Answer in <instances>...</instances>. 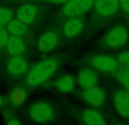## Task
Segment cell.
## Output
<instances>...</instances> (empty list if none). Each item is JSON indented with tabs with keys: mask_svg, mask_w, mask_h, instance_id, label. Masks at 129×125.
I'll use <instances>...</instances> for the list:
<instances>
[{
	"mask_svg": "<svg viewBox=\"0 0 129 125\" xmlns=\"http://www.w3.org/2000/svg\"><path fill=\"white\" fill-rule=\"evenodd\" d=\"M14 19V15L10 10L5 8H0V25L8 26V24Z\"/></svg>",
	"mask_w": 129,
	"mask_h": 125,
	"instance_id": "19",
	"label": "cell"
},
{
	"mask_svg": "<svg viewBox=\"0 0 129 125\" xmlns=\"http://www.w3.org/2000/svg\"><path fill=\"white\" fill-rule=\"evenodd\" d=\"M129 31L126 25H116L107 32L104 43L109 48H121L128 42Z\"/></svg>",
	"mask_w": 129,
	"mask_h": 125,
	"instance_id": "2",
	"label": "cell"
},
{
	"mask_svg": "<svg viewBox=\"0 0 129 125\" xmlns=\"http://www.w3.org/2000/svg\"><path fill=\"white\" fill-rule=\"evenodd\" d=\"M8 34H9L8 31L5 29V26L0 25V48L7 46V42H8V39H9Z\"/></svg>",
	"mask_w": 129,
	"mask_h": 125,
	"instance_id": "21",
	"label": "cell"
},
{
	"mask_svg": "<svg viewBox=\"0 0 129 125\" xmlns=\"http://www.w3.org/2000/svg\"><path fill=\"white\" fill-rule=\"evenodd\" d=\"M58 34L57 32H48V33H44L43 35L40 36L38 41V49L40 50L41 52H49L51 50L54 49V47L58 43Z\"/></svg>",
	"mask_w": 129,
	"mask_h": 125,
	"instance_id": "11",
	"label": "cell"
},
{
	"mask_svg": "<svg viewBox=\"0 0 129 125\" xmlns=\"http://www.w3.org/2000/svg\"><path fill=\"white\" fill-rule=\"evenodd\" d=\"M91 64L94 69H96L100 73H112L117 71L119 67V61L114 57L108 56V55H99L92 58Z\"/></svg>",
	"mask_w": 129,
	"mask_h": 125,
	"instance_id": "5",
	"label": "cell"
},
{
	"mask_svg": "<svg viewBox=\"0 0 129 125\" xmlns=\"http://www.w3.org/2000/svg\"><path fill=\"white\" fill-rule=\"evenodd\" d=\"M83 122L85 125H107L103 115L92 108L83 112Z\"/></svg>",
	"mask_w": 129,
	"mask_h": 125,
	"instance_id": "14",
	"label": "cell"
},
{
	"mask_svg": "<svg viewBox=\"0 0 129 125\" xmlns=\"http://www.w3.org/2000/svg\"><path fill=\"white\" fill-rule=\"evenodd\" d=\"M86 20L84 17H74L69 18L66 23H64L62 27V33L67 38H75L78 34L82 33V31L84 30Z\"/></svg>",
	"mask_w": 129,
	"mask_h": 125,
	"instance_id": "9",
	"label": "cell"
},
{
	"mask_svg": "<svg viewBox=\"0 0 129 125\" xmlns=\"http://www.w3.org/2000/svg\"><path fill=\"white\" fill-rule=\"evenodd\" d=\"M4 98H2V97L1 96H0V107H1V106H2V103H4Z\"/></svg>",
	"mask_w": 129,
	"mask_h": 125,
	"instance_id": "25",
	"label": "cell"
},
{
	"mask_svg": "<svg viewBox=\"0 0 129 125\" xmlns=\"http://www.w3.org/2000/svg\"><path fill=\"white\" fill-rule=\"evenodd\" d=\"M48 1L50 2H54V4H67L68 1H70V0H48Z\"/></svg>",
	"mask_w": 129,
	"mask_h": 125,
	"instance_id": "23",
	"label": "cell"
},
{
	"mask_svg": "<svg viewBox=\"0 0 129 125\" xmlns=\"http://www.w3.org/2000/svg\"><path fill=\"white\" fill-rule=\"evenodd\" d=\"M118 81L127 91H129V67H123L118 74Z\"/></svg>",
	"mask_w": 129,
	"mask_h": 125,
	"instance_id": "20",
	"label": "cell"
},
{
	"mask_svg": "<svg viewBox=\"0 0 129 125\" xmlns=\"http://www.w3.org/2000/svg\"><path fill=\"white\" fill-rule=\"evenodd\" d=\"M7 69H8L9 74L14 76L22 75L26 72L27 69V61L24 57L22 56H14L9 59L8 64H7Z\"/></svg>",
	"mask_w": 129,
	"mask_h": 125,
	"instance_id": "12",
	"label": "cell"
},
{
	"mask_svg": "<svg viewBox=\"0 0 129 125\" xmlns=\"http://www.w3.org/2000/svg\"><path fill=\"white\" fill-rule=\"evenodd\" d=\"M98 80L99 77L96 72L91 71V69H84V71H82L78 74V84L84 90L96 87Z\"/></svg>",
	"mask_w": 129,
	"mask_h": 125,
	"instance_id": "13",
	"label": "cell"
},
{
	"mask_svg": "<svg viewBox=\"0 0 129 125\" xmlns=\"http://www.w3.org/2000/svg\"><path fill=\"white\" fill-rule=\"evenodd\" d=\"M7 125H22L20 122H18L17 119H10V121L7 123Z\"/></svg>",
	"mask_w": 129,
	"mask_h": 125,
	"instance_id": "24",
	"label": "cell"
},
{
	"mask_svg": "<svg viewBox=\"0 0 129 125\" xmlns=\"http://www.w3.org/2000/svg\"><path fill=\"white\" fill-rule=\"evenodd\" d=\"M95 0H70L61 9V14L66 17H80L94 7Z\"/></svg>",
	"mask_w": 129,
	"mask_h": 125,
	"instance_id": "3",
	"label": "cell"
},
{
	"mask_svg": "<svg viewBox=\"0 0 129 125\" xmlns=\"http://www.w3.org/2000/svg\"><path fill=\"white\" fill-rule=\"evenodd\" d=\"M113 105L117 114L122 118H129V91L120 90L113 97Z\"/></svg>",
	"mask_w": 129,
	"mask_h": 125,
	"instance_id": "7",
	"label": "cell"
},
{
	"mask_svg": "<svg viewBox=\"0 0 129 125\" xmlns=\"http://www.w3.org/2000/svg\"><path fill=\"white\" fill-rule=\"evenodd\" d=\"M8 33H10L13 36H18V38H22V36H25L28 32L27 30V25L24 24L23 22H20L17 18H14L10 23L8 24Z\"/></svg>",
	"mask_w": 129,
	"mask_h": 125,
	"instance_id": "16",
	"label": "cell"
},
{
	"mask_svg": "<svg viewBox=\"0 0 129 125\" xmlns=\"http://www.w3.org/2000/svg\"><path fill=\"white\" fill-rule=\"evenodd\" d=\"M116 125H125V124H121V123H117Z\"/></svg>",
	"mask_w": 129,
	"mask_h": 125,
	"instance_id": "26",
	"label": "cell"
},
{
	"mask_svg": "<svg viewBox=\"0 0 129 125\" xmlns=\"http://www.w3.org/2000/svg\"><path fill=\"white\" fill-rule=\"evenodd\" d=\"M94 13L100 19H110L119 14V0H95Z\"/></svg>",
	"mask_w": 129,
	"mask_h": 125,
	"instance_id": "4",
	"label": "cell"
},
{
	"mask_svg": "<svg viewBox=\"0 0 129 125\" xmlns=\"http://www.w3.org/2000/svg\"><path fill=\"white\" fill-rule=\"evenodd\" d=\"M57 64L53 59H45L36 64L27 74V84L29 87H36L42 84L47 80H49L57 71Z\"/></svg>",
	"mask_w": 129,
	"mask_h": 125,
	"instance_id": "1",
	"label": "cell"
},
{
	"mask_svg": "<svg viewBox=\"0 0 129 125\" xmlns=\"http://www.w3.org/2000/svg\"><path fill=\"white\" fill-rule=\"evenodd\" d=\"M119 14L129 27V0H119Z\"/></svg>",
	"mask_w": 129,
	"mask_h": 125,
	"instance_id": "18",
	"label": "cell"
},
{
	"mask_svg": "<svg viewBox=\"0 0 129 125\" xmlns=\"http://www.w3.org/2000/svg\"><path fill=\"white\" fill-rule=\"evenodd\" d=\"M117 59H118L119 64H121L122 66L129 67V50H128V51L121 52V54L118 56V58H117Z\"/></svg>",
	"mask_w": 129,
	"mask_h": 125,
	"instance_id": "22",
	"label": "cell"
},
{
	"mask_svg": "<svg viewBox=\"0 0 129 125\" xmlns=\"http://www.w3.org/2000/svg\"><path fill=\"white\" fill-rule=\"evenodd\" d=\"M53 115L52 108L48 103L38 102L34 103L29 109V116L36 123H44L48 122Z\"/></svg>",
	"mask_w": 129,
	"mask_h": 125,
	"instance_id": "6",
	"label": "cell"
},
{
	"mask_svg": "<svg viewBox=\"0 0 129 125\" xmlns=\"http://www.w3.org/2000/svg\"><path fill=\"white\" fill-rule=\"evenodd\" d=\"M38 6L33 4H27L24 6H20L17 10V19L23 22L24 24L29 25L36 19L38 16Z\"/></svg>",
	"mask_w": 129,
	"mask_h": 125,
	"instance_id": "10",
	"label": "cell"
},
{
	"mask_svg": "<svg viewBox=\"0 0 129 125\" xmlns=\"http://www.w3.org/2000/svg\"><path fill=\"white\" fill-rule=\"evenodd\" d=\"M7 51L11 56H20L25 51V45L22 38L18 36H9L8 42H7Z\"/></svg>",
	"mask_w": 129,
	"mask_h": 125,
	"instance_id": "15",
	"label": "cell"
},
{
	"mask_svg": "<svg viewBox=\"0 0 129 125\" xmlns=\"http://www.w3.org/2000/svg\"><path fill=\"white\" fill-rule=\"evenodd\" d=\"M83 98L91 106L100 107V106H102L103 103L105 102L107 94H105L104 90L101 89L100 87H93V88L84 90V92H83Z\"/></svg>",
	"mask_w": 129,
	"mask_h": 125,
	"instance_id": "8",
	"label": "cell"
},
{
	"mask_svg": "<svg viewBox=\"0 0 129 125\" xmlns=\"http://www.w3.org/2000/svg\"><path fill=\"white\" fill-rule=\"evenodd\" d=\"M76 87V80L73 76H63V77L59 78L57 81L56 88L58 91L62 92V93H68L71 92Z\"/></svg>",
	"mask_w": 129,
	"mask_h": 125,
	"instance_id": "17",
	"label": "cell"
}]
</instances>
